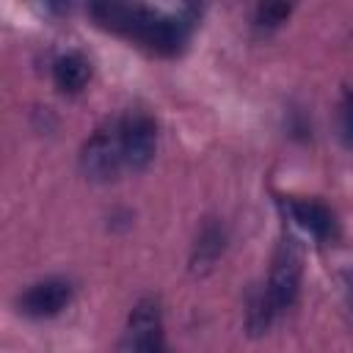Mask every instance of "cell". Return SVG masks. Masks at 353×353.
Returning <instances> with one entry per match:
<instances>
[{
	"label": "cell",
	"instance_id": "obj_1",
	"mask_svg": "<svg viewBox=\"0 0 353 353\" xmlns=\"http://www.w3.org/2000/svg\"><path fill=\"white\" fill-rule=\"evenodd\" d=\"M91 17L116 33H124L141 44H146L152 52L174 55L182 50L188 39V19L168 17L146 6H127V3H97L88 8Z\"/></svg>",
	"mask_w": 353,
	"mask_h": 353
},
{
	"label": "cell",
	"instance_id": "obj_2",
	"mask_svg": "<svg viewBox=\"0 0 353 353\" xmlns=\"http://www.w3.org/2000/svg\"><path fill=\"white\" fill-rule=\"evenodd\" d=\"M121 165H124V152H121L119 121L102 124L80 149V168L88 179L105 182L113 179Z\"/></svg>",
	"mask_w": 353,
	"mask_h": 353
},
{
	"label": "cell",
	"instance_id": "obj_3",
	"mask_svg": "<svg viewBox=\"0 0 353 353\" xmlns=\"http://www.w3.org/2000/svg\"><path fill=\"white\" fill-rule=\"evenodd\" d=\"M119 132H121V152H124V165L132 171H143L157 149V124L146 110H127L119 119Z\"/></svg>",
	"mask_w": 353,
	"mask_h": 353
},
{
	"label": "cell",
	"instance_id": "obj_4",
	"mask_svg": "<svg viewBox=\"0 0 353 353\" xmlns=\"http://www.w3.org/2000/svg\"><path fill=\"white\" fill-rule=\"evenodd\" d=\"M298 287H301V251H298V243L290 234H284L273 254L270 279H268L265 290H268L273 306L281 312V309L292 306V301L298 298Z\"/></svg>",
	"mask_w": 353,
	"mask_h": 353
},
{
	"label": "cell",
	"instance_id": "obj_5",
	"mask_svg": "<svg viewBox=\"0 0 353 353\" xmlns=\"http://www.w3.org/2000/svg\"><path fill=\"white\" fill-rule=\"evenodd\" d=\"M69 301H72V284L66 279H44L30 284L19 295L17 306L28 317H52L61 309H66Z\"/></svg>",
	"mask_w": 353,
	"mask_h": 353
},
{
	"label": "cell",
	"instance_id": "obj_6",
	"mask_svg": "<svg viewBox=\"0 0 353 353\" xmlns=\"http://www.w3.org/2000/svg\"><path fill=\"white\" fill-rule=\"evenodd\" d=\"M284 207L292 215V221L301 229H306L314 240H328V237L336 234V218L323 201H317V199H287Z\"/></svg>",
	"mask_w": 353,
	"mask_h": 353
},
{
	"label": "cell",
	"instance_id": "obj_7",
	"mask_svg": "<svg viewBox=\"0 0 353 353\" xmlns=\"http://www.w3.org/2000/svg\"><path fill=\"white\" fill-rule=\"evenodd\" d=\"M130 342H132V350L141 347V345H149V342H157L163 339V317H160V303L154 298H141L132 312H130Z\"/></svg>",
	"mask_w": 353,
	"mask_h": 353
},
{
	"label": "cell",
	"instance_id": "obj_8",
	"mask_svg": "<svg viewBox=\"0 0 353 353\" xmlns=\"http://www.w3.org/2000/svg\"><path fill=\"white\" fill-rule=\"evenodd\" d=\"M91 77V63L80 52H66L52 66V80L63 94H77L85 88Z\"/></svg>",
	"mask_w": 353,
	"mask_h": 353
},
{
	"label": "cell",
	"instance_id": "obj_9",
	"mask_svg": "<svg viewBox=\"0 0 353 353\" xmlns=\"http://www.w3.org/2000/svg\"><path fill=\"white\" fill-rule=\"evenodd\" d=\"M223 240H226L223 226L215 223V221H207V223L201 226V232H199V237H196V245H193V254H190L193 270H207V268H212V262H215V259L221 256V251H223Z\"/></svg>",
	"mask_w": 353,
	"mask_h": 353
},
{
	"label": "cell",
	"instance_id": "obj_10",
	"mask_svg": "<svg viewBox=\"0 0 353 353\" xmlns=\"http://www.w3.org/2000/svg\"><path fill=\"white\" fill-rule=\"evenodd\" d=\"M276 312H279V309L273 306L268 290H256V292H251V298H248V309H245V325H248V331H251V334H262V331H268V325H270V320H273Z\"/></svg>",
	"mask_w": 353,
	"mask_h": 353
},
{
	"label": "cell",
	"instance_id": "obj_11",
	"mask_svg": "<svg viewBox=\"0 0 353 353\" xmlns=\"http://www.w3.org/2000/svg\"><path fill=\"white\" fill-rule=\"evenodd\" d=\"M336 130L347 149H353V88H345L336 105Z\"/></svg>",
	"mask_w": 353,
	"mask_h": 353
},
{
	"label": "cell",
	"instance_id": "obj_12",
	"mask_svg": "<svg viewBox=\"0 0 353 353\" xmlns=\"http://www.w3.org/2000/svg\"><path fill=\"white\" fill-rule=\"evenodd\" d=\"M290 6L287 3H262V6H256V14H254V22L259 25V28H276V25H281L287 17H290Z\"/></svg>",
	"mask_w": 353,
	"mask_h": 353
},
{
	"label": "cell",
	"instance_id": "obj_13",
	"mask_svg": "<svg viewBox=\"0 0 353 353\" xmlns=\"http://www.w3.org/2000/svg\"><path fill=\"white\" fill-rule=\"evenodd\" d=\"M342 290H345V298L353 309V268H345L342 270Z\"/></svg>",
	"mask_w": 353,
	"mask_h": 353
},
{
	"label": "cell",
	"instance_id": "obj_14",
	"mask_svg": "<svg viewBox=\"0 0 353 353\" xmlns=\"http://www.w3.org/2000/svg\"><path fill=\"white\" fill-rule=\"evenodd\" d=\"M132 353H168V350H165V342H163V339H157V342H149V345L135 347Z\"/></svg>",
	"mask_w": 353,
	"mask_h": 353
}]
</instances>
